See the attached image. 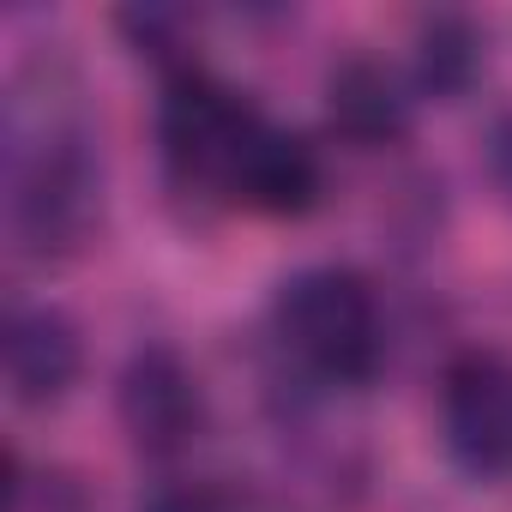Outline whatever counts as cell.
<instances>
[{
	"label": "cell",
	"mask_w": 512,
	"mask_h": 512,
	"mask_svg": "<svg viewBox=\"0 0 512 512\" xmlns=\"http://www.w3.org/2000/svg\"><path fill=\"white\" fill-rule=\"evenodd\" d=\"M115 416L139 458H181L211 422V398L175 344H139L115 374Z\"/></svg>",
	"instance_id": "277c9868"
},
{
	"label": "cell",
	"mask_w": 512,
	"mask_h": 512,
	"mask_svg": "<svg viewBox=\"0 0 512 512\" xmlns=\"http://www.w3.org/2000/svg\"><path fill=\"white\" fill-rule=\"evenodd\" d=\"M272 344L278 356L314 380V386H338L356 392L380 374L386 362V314H380V290L356 272V266H302L272 290Z\"/></svg>",
	"instance_id": "7a4b0ae2"
},
{
	"label": "cell",
	"mask_w": 512,
	"mask_h": 512,
	"mask_svg": "<svg viewBox=\"0 0 512 512\" xmlns=\"http://www.w3.org/2000/svg\"><path fill=\"white\" fill-rule=\"evenodd\" d=\"M326 115L356 145H398L416 121V85L374 55H344L326 73Z\"/></svg>",
	"instance_id": "52a82bcc"
},
{
	"label": "cell",
	"mask_w": 512,
	"mask_h": 512,
	"mask_svg": "<svg viewBox=\"0 0 512 512\" xmlns=\"http://www.w3.org/2000/svg\"><path fill=\"white\" fill-rule=\"evenodd\" d=\"M0 362H7V392L19 410H55L85 374V332L55 302H7Z\"/></svg>",
	"instance_id": "8992f818"
},
{
	"label": "cell",
	"mask_w": 512,
	"mask_h": 512,
	"mask_svg": "<svg viewBox=\"0 0 512 512\" xmlns=\"http://www.w3.org/2000/svg\"><path fill=\"white\" fill-rule=\"evenodd\" d=\"M482 175L500 193V205H512V109H494L482 127Z\"/></svg>",
	"instance_id": "7c38bea8"
},
{
	"label": "cell",
	"mask_w": 512,
	"mask_h": 512,
	"mask_svg": "<svg viewBox=\"0 0 512 512\" xmlns=\"http://www.w3.org/2000/svg\"><path fill=\"white\" fill-rule=\"evenodd\" d=\"M0 205L19 260H67L103 217V151L79 73L37 49L0 97Z\"/></svg>",
	"instance_id": "6da1fadb"
},
{
	"label": "cell",
	"mask_w": 512,
	"mask_h": 512,
	"mask_svg": "<svg viewBox=\"0 0 512 512\" xmlns=\"http://www.w3.org/2000/svg\"><path fill=\"white\" fill-rule=\"evenodd\" d=\"M446 458L476 482H512V356L458 350L440 374Z\"/></svg>",
	"instance_id": "5b68a950"
},
{
	"label": "cell",
	"mask_w": 512,
	"mask_h": 512,
	"mask_svg": "<svg viewBox=\"0 0 512 512\" xmlns=\"http://www.w3.org/2000/svg\"><path fill=\"white\" fill-rule=\"evenodd\" d=\"M320 193H326L320 151H314L302 133L266 121V133L253 139L247 169H241V181H235V211H260V217H308V211L320 205Z\"/></svg>",
	"instance_id": "ba28073f"
},
{
	"label": "cell",
	"mask_w": 512,
	"mask_h": 512,
	"mask_svg": "<svg viewBox=\"0 0 512 512\" xmlns=\"http://www.w3.org/2000/svg\"><path fill=\"white\" fill-rule=\"evenodd\" d=\"M139 512H241V500L205 476H181V482H157Z\"/></svg>",
	"instance_id": "8fae6325"
},
{
	"label": "cell",
	"mask_w": 512,
	"mask_h": 512,
	"mask_svg": "<svg viewBox=\"0 0 512 512\" xmlns=\"http://www.w3.org/2000/svg\"><path fill=\"white\" fill-rule=\"evenodd\" d=\"M266 109L253 103L247 91L223 85L217 73L193 67L163 79V103H157V151L163 169L181 193L235 205V181L247 169L253 139L266 133Z\"/></svg>",
	"instance_id": "3957f363"
},
{
	"label": "cell",
	"mask_w": 512,
	"mask_h": 512,
	"mask_svg": "<svg viewBox=\"0 0 512 512\" xmlns=\"http://www.w3.org/2000/svg\"><path fill=\"white\" fill-rule=\"evenodd\" d=\"M488 67V31L470 13H422L410 37V85L416 97L458 103Z\"/></svg>",
	"instance_id": "9c48e42d"
},
{
	"label": "cell",
	"mask_w": 512,
	"mask_h": 512,
	"mask_svg": "<svg viewBox=\"0 0 512 512\" xmlns=\"http://www.w3.org/2000/svg\"><path fill=\"white\" fill-rule=\"evenodd\" d=\"M115 25H121V37H127L163 79L199 67V61H193V31H199L193 13H181V7H133V13H121Z\"/></svg>",
	"instance_id": "30bf717a"
}]
</instances>
